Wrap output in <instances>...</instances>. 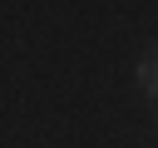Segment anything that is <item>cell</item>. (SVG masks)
<instances>
[{"instance_id":"obj_1","label":"cell","mask_w":158,"mask_h":148,"mask_svg":"<svg viewBox=\"0 0 158 148\" xmlns=\"http://www.w3.org/2000/svg\"><path fill=\"white\" fill-rule=\"evenodd\" d=\"M138 84H143V94L158 104V39L143 49V59H138Z\"/></svg>"},{"instance_id":"obj_2","label":"cell","mask_w":158,"mask_h":148,"mask_svg":"<svg viewBox=\"0 0 158 148\" xmlns=\"http://www.w3.org/2000/svg\"><path fill=\"white\" fill-rule=\"evenodd\" d=\"M153 123H158V104H153Z\"/></svg>"}]
</instances>
